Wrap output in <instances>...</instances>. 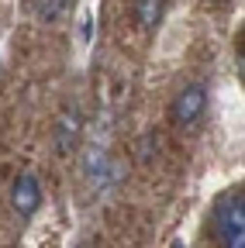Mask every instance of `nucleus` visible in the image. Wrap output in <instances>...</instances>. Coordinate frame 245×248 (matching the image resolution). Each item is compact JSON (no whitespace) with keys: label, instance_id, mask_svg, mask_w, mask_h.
<instances>
[{"label":"nucleus","instance_id":"nucleus-1","mask_svg":"<svg viewBox=\"0 0 245 248\" xmlns=\"http://www.w3.org/2000/svg\"><path fill=\"white\" fill-rule=\"evenodd\" d=\"M207 86L204 83H187L176 97H173V121L183 124V128H194V124L204 117L207 110Z\"/></svg>","mask_w":245,"mask_h":248},{"label":"nucleus","instance_id":"nucleus-2","mask_svg":"<svg viewBox=\"0 0 245 248\" xmlns=\"http://www.w3.org/2000/svg\"><path fill=\"white\" fill-rule=\"evenodd\" d=\"M11 207L17 217H24V221H32V217L42 210V183L32 176V172H24L11 183Z\"/></svg>","mask_w":245,"mask_h":248},{"label":"nucleus","instance_id":"nucleus-3","mask_svg":"<svg viewBox=\"0 0 245 248\" xmlns=\"http://www.w3.org/2000/svg\"><path fill=\"white\" fill-rule=\"evenodd\" d=\"M83 176L90 179V186H107L111 179H117V166L111 162V152L107 148H86L83 152Z\"/></svg>","mask_w":245,"mask_h":248},{"label":"nucleus","instance_id":"nucleus-4","mask_svg":"<svg viewBox=\"0 0 245 248\" xmlns=\"http://www.w3.org/2000/svg\"><path fill=\"white\" fill-rule=\"evenodd\" d=\"M80 135H83V114H80V107H66L55 124V148L63 155H69L80 145Z\"/></svg>","mask_w":245,"mask_h":248},{"label":"nucleus","instance_id":"nucleus-5","mask_svg":"<svg viewBox=\"0 0 245 248\" xmlns=\"http://www.w3.org/2000/svg\"><path fill=\"white\" fill-rule=\"evenodd\" d=\"M214 221H218V231H221V238H228V234H242V231H245V207H242V190H238V193H231V197H228V200L218 207Z\"/></svg>","mask_w":245,"mask_h":248},{"label":"nucleus","instance_id":"nucleus-6","mask_svg":"<svg viewBox=\"0 0 245 248\" xmlns=\"http://www.w3.org/2000/svg\"><path fill=\"white\" fill-rule=\"evenodd\" d=\"M166 17V0H135V21L148 31H156Z\"/></svg>","mask_w":245,"mask_h":248},{"label":"nucleus","instance_id":"nucleus-7","mask_svg":"<svg viewBox=\"0 0 245 248\" xmlns=\"http://www.w3.org/2000/svg\"><path fill=\"white\" fill-rule=\"evenodd\" d=\"M66 4H69V0H35V17L42 24H55L59 17L66 14Z\"/></svg>","mask_w":245,"mask_h":248},{"label":"nucleus","instance_id":"nucleus-8","mask_svg":"<svg viewBox=\"0 0 245 248\" xmlns=\"http://www.w3.org/2000/svg\"><path fill=\"white\" fill-rule=\"evenodd\" d=\"M221 245H225V248H245V231H242V234H228V238H221Z\"/></svg>","mask_w":245,"mask_h":248},{"label":"nucleus","instance_id":"nucleus-9","mask_svg":"<svg viewBox=\"0 0 245 248\" xmlns=\"http://www.w3.org/2000/svg\"><path fill=\"white\" fill-rule=\"evenodd\" d=\"M173 248H183V245H180V241H176V245H173Z\"/></svg>","mask_w":245,"mask_h":248}]
</instances>
